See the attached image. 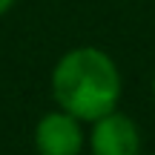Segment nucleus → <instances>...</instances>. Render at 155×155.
Wrapping results in <instances>:
<instances>
[{
    "label": "nucleus",
    "instance_id": "423d86ee",
    "mask_svg": "<svg viewBox=\"0 0 155 155\" xmlns=\"http://www.w3.org/2000/svg\"><path fill=\"white\" fill-rule=\"evenodd\" d=\"M138 155H144V152H138ZM147 155H155V152H147Z\"/></svg>",
    "mask_w": 155,
    "mask_h": 155
},
{
    "label": "nucleus",
    "instance_id": "7ed1b4c3",
    "mask_svg": "<svg viewBox=\"0 0 155 155\" xmlns=\"http://www.w3.org/2000/svg\"><path fill=\"white\" fill-rule=\"evenodd\" d=\"M89 152L92 155H138L141 129L127 112H106L89 129Z\"/></svg>",
    "mask_w": 155,
    "mask_h": 155
},
{
    "label": "nucleus",
    "instance_id": "20e7f679",
    "mask_svg": "<svg viewBox=\"0 0 155 155\" xmlns=\"http://www.w3.org/2000/svg\"><path fill=\"white\" fill-rule=\"evenodd\" d=\"M15 3H17V0H0V17H3V15H6V12H9Z\"/></svg>",
    "mask_w": 155,
    "mask_h": 155
},
{
    "label": "nucleus",
    "instance_id": "f257e3e1",
    "mask_svg": "<svg viewBox=\"0 0 155 155\" xmlns=\"http://www.w3.org/2000/svg\"><path fill=\"white\" fill-rule=\"evenodd\" d=\"M52 98L78 121L92 124L118 109L124 78L109 52L98 46H75L58 58L52 69Z\"/></svg>",
    "mask_w": 155,
    "mask_h": 155
},
{
    "label": "nucleus",
    "instance_id": "39448f33",
    "mask_svg": "<svg viewBox=\"0 0 155 155\" xmlns=\"http://www.w3.org/2000/svg\"><path fill=\"white\" fill-rule=\"evenodd\" d=\"M152 95H155V75H152Z\"/></svg>",
    "mask_w": 155,
    "mask_h": 155
},
{
    "label": "nucleus",
    "instance_id": "f03ea898",
    "mask_svg": "<svg viewBox=\"0 0 155 155\" xmlns=\"http://www.w3.org/2000/svg\"><path fill=\"white\" fill-rule=\"evenodd\" d=\"M35 150L38 155H81L83 144V121L69 115L66 109H52L35 124Z\"/></svg>",
    "mask_w": 155,
    "mask_h": 155
}]
</instances>
